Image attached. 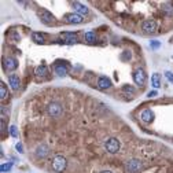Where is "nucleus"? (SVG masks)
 <instances>
[{
  "mask_svg": "<svg viewBox=\"0 0 173 173\" xmlns=\"http://www.w3.org/2000/svg\"><path fill=\"white\" fill-rule=\"evenodd\" d=\"M34 73H36V77L44 78V77H47V74H48V69H47L46 65H41V66H39V68L34 70Z\"/></svg>",
  "mask_w": 173,
  "mask_h": 173,
  "instance_id": "nucleus-17",
  "label": "nucleus"
},
{
  "mask_svg": "<svg viewBox=\"0 0 173 173\" xmlns=\"http://www.w3.org/2000/svg\"><path fill=\"white\" fill-rule=\"evenodd\" d=\"M17 150H18V153H21V154H22L23 153V150H22V144H21V143H17Z\"/></svg>",
  "mask_w": 173,
  "mask_h": 173,
  "instance_id": "nucleus-29",
  "label": "nucleus"
},
{
  "mask_svg": "<svg viewBox=\"0 0 173 173\" xmlns=\"http://www.w3.org/2000/svg\"><path fill=\"white\" fill-rule=\"evenodd\" d=\"M141 168H143V164L139 160H131L127 162L128 173H137L141 170Z\"/></svg>",
  "mask_w": 173,
  "mask_h": 173,
  "instance_id": "nucleus-5",
  "label": "nucleus"
},
{
  "mask_svg": "<svg viewBox=\"0 0 173 173\" xmlns=\"http://www.w3.org/2000/svg\"><path fill=\"white\" fill-rule=\"evenodd\" d=\"M11 37H13V40H14V41H18V40H19V34H18L17 32H13V33H11Z\"/></svg>",
  "mask_w": 173,
  "mask_h": 173,
  "instance_id": "nucleus-27",
  "label": "nucleus"
},
{
  "mask_svg": "<svg viewBox=\"0 0 173 173\" xmlns=\"http://www.w3.org/2000/svg\"><path fill=\"white\" fill-rule=\"evenodd\" d=\"M66 165H68V162L65 160V157H62V155H56L54 160H52V169L58 173L63 172L65 169H66Z\"/></svg>",
  "mask_w": 173,
  "mask_h": 173,
  "instance_id": "nucleus-1",
  "label": "nucleus"
},
{
  "mask_svg": "<svg viewBox=\"0 0 173 173\" xmlns=\"http://www.w3.org/2000/svg\"><path fill=\"white\" fill-rule=\"evenodd\" d=\"M165 76H166V78L173 84V73H170V72H165Z\"/></svg>",
  "mask_w": 173,
  "mask_h": 173,
  "instance_id": "nucleus-26",
  "label": "nucleus"
},
{
  "mask_svg": "<svg viewBox=\"0 0 173 173\" xmlns=\"http://www.w3.org/2000/svg\"><path fill=\"white\" fill-rule=\"evenodd\" d=\"M102 173H111V172H110V170H103Z\"/></svg>",
  "mask_w": 173,
  "mask_h": 173,
  "instance_id": "nucleus-32",
  "label": "nucleus"
},
{
  "mask_svg": "<svg viewBox=\"0 0 173 173\" xmlns=\"http://www.w3.org/2000/svg\"><path fill=\"white\" fill-rule=\"evenodd\" d=\"M151 84H153V86H154L155 89L161 86V74L160 73H154L151 76Z\"/></svg>",
  "mask_w": 173,
  "mask_h": 173,
  "instance_id": "nucleus-18",
  "label": "nucleus"
},
{
  "mask_svg": "<svg viewBox=\"0 0 173 173\" xmlns=\"http://www.w3.org/2000/svg\"><path fill=\"white\" fill-rule=\"evenodd\" d=\"M32 40L34 41V43H37V44H44V34H41V33L39 32H34L32 34Z\"/></svg>",
  "mask_w": 173,
  "mask_h": 173,
  "instance_id": "nucleus-19",
  "label": "nucleus"
},
{
  "mask_svg": "<svg viewBox=\"0 0 173 173\" xmlns=\"http://www.w3.org/2000/svg\"><path fill=\"white\" fill-rule=\"evenodd\" d=\"M47 109H48V113H50L51 117H55V118L60 117V115H62V113H63L62 106H60L59 103H56V102H51Z\"/></svg>",
  "mask_w": 173,
  "mask_h": 173,
  "instance_id": "nucleus-4",
  "label": "nucleus"
},
{
  "mask_svg": "<svg viewBox=\"0 0 173 173\" xmlns=\"http://www.w3.org/2000/svg\"><path fill=\"white\" fill-rule=\"evenodd\" d=\"M110 86H111V80L107 78L106 76H100L98 78V88L99 89H109Z\"/></svg>",
  "mask_w": 173,
  "mask_h": 173,
  "instance_id": "nucleus-10",
  "label": "nucleus"
},
{
  "mask_svg": "<svg viewBox=\"0 0 173 173\" xmlns=\"http://www.w3.org/2000/svg\"><path fill=\"white\" fill-rule=\"evenodd\" d=\"M48 153H50V148H48V146H46V144H40V146L36 148V155L39 158H46L47 155H48Z\"/></svg>",
  "mask_w": 173,
  "mask_h": 173,
  "instance_id": "nucleus-15",
  "label": "nucleus"
},
{
  "mask_svg": "<svg viewBox=\"0 0 173 173\" xmlns=\"http://www.w3.org/2000/svg\"><path fill=\"white\" fill-rule=\"evenodd\" d=\"M162 11L166 17H173V4L170 3H166V4L162 6Z\"/></svg>",
  "mask_w": 173,
  "mask_h": 173,
  "instance_id": "nucleus-20",
  "label": "nucleus"
},
{
  "mask_svg": "<svg viewBox=\"0 0 173 173\" xmlns=\"http://www.w3.org/2000/svg\"><path fill=\"white\" fill-rule=\"evenodd\" d=\"M0 122H1V133H4V131H6V122H4V120L1 118V121H0Z\"/></svg>",
  "mask_w": 173,
  "mask_h": 173,
  "instance_id": "nucleus-30",
  "label": "nucleus"
},
{
  "mask_svg": "<svg viewBox=\"0 0 173 173\" xmlns=\"http://www.w3.org/2000/svg\"><path fill=\"white\" fill-rule=\"evenodd\" d=\"M140 118L143 122H153V120H154V113H153V110L150 109H144L143 111H141L140 114Z\"/></svg>",
  "mask_w": 173,
  "mask_h": 173,
  "instance_id": "nucleus-11",
  "label": "nucleus"
},
{
  "mask_svg": "<svg viewBox=\"0 0 173 173\" xmlns=\"http://www.w3.org/2000/svg\"><path fill=\"white\" fill-rule=\"evenodd\" d=\"M65 21L68 23H81L82 17L80 14H66L65 15Z\"/></svg>",
  "mask_w": 173,
  "mask_h": 173,
  "instance_id": "nucleus-12",
  "label": "nucleus"
},
{
  "mask_svg": "<svg viewBox=\"0 0 173 173\" xmlns=\"http://www.w3.org/2000/svg\"><path fill=\"white\" fill-rule=\"evenodd\" d=\"M8 82H10V85H11V88H13L14 91H18L19 85H21V81H19V77L17 76V74H10Z\"/></svg>",
  "mask_w": 173,
  "mask_h": 173,
  "instance_id": "nucleus-13",
  "label": "nucleus"
},
{
  "mask_svg": "<svg viewBox=\"0 0 173 173\" xmlns=\"http://www.w3.org/2000/svg\"><path fill=\"white\" fill-rule=\"evenodd\" d=\"M133 81H135V84H137L139 86H143L144 85V82H146V73H144L141 69L135 70V73H133Z\"/></svg>",
  "mask_w": 173,
  "mask_h": 173,
  "instance_id": "nucleus-8",
  "label": "nucleus"
},
{
  "mask_svg": "<svg viewBox=\"0 0 173 173\" xmlns=\"http://www.w3.org/2000/svg\"><path fill=\"white\" fill-rule=\"evenodd\" d=\"M11 166H13V164H1L0 170H1V173H6V172H8L10 169H11Z\"/></svg>",
  "mask_w": 173,
  "mask_h": 173,
  "instance_id": "nucleus-24",
  "label": "nucleus"
},
{
  "mask_svg": "<svg viewBox=\"0 0 173 173\" xmlns=\"http://www.w3.org/2000/svg\"><path fill=\"white\" fill-rule=\"evenodd\" d=\"M72 6H73V8L77 11V14H80V15H85V14H88V7L84 4H81V3H78V1H73L72 3Z\"/></svg>",
  "mask_w": 173,
  "mask_h": 173,
  "instance_id": "nucleus-14",
  "label": "nucleus"
},
{
  "mask_svg": "<svg viewBox=\"0 0 173 173\" xmlns=\"http://www.w3.org/2000/svg\"><path fill=\"white\" fill-rule=\"evenodd\" d=\"M54 69H55V73L58 74V76H62V77L66 76V73H68V66H66L65 63H62V62L55 65Z\"/></svg>",
  "mask_w": 173,
  "mask_h": 173,
  "instance_id": "nucleus-16",
  "label": "nucleus"
},
{
  "mask_svg": "<svg viewBox=\"0 0 173 173\" xmlns=\"http://www.w3.org/2000/svg\"><path fill=\"white\" fill-rule=\"evenodd\" d=\"M10 135L13 137H15V139H18V129H17V127H14V125L10 127Z\"/></svg>",
  "mask_w": 173,
  "mask_h": 173,
  "instance_id": "nucleus-23",
  "label": "nucleus"
},
{
  "mask_svg": "<svg viewBox=\"0 0 173 173\" xmlns=\"http://www.w3.org/2000/svg\"><path fill=\"white\" fill-rule=\"evenodd\" d=\"M148 98H154V96H157V91H151V92H148Z\"/></svg>",
  "mask_w": 173,
  "mask_h": 173,
  "instance_id": "nucleus-31",
  "label": "nucleus"
},
{
  "mask_svg": "<svg viewBox=\"0 0 173 173\" xmlns=\"http://www.w3.org/2000/svg\"><path fill=\"white\" fill-rule=\"evenodd\" d=\"M96 34L95 32H86L85 33V41L86 43H89V44H94V43H96Z\"/></svg>",
  "mask_w": 173,
  "mask_h": 173,
  "instance_id": "nucleus-22",
  "label": "nucleus"
},
{
  "mask_svg": "<svg viewBox=\"0 0 173 173\" xmlns=\"http://www.w3.org/2000/svg\"><path fill=\"white\" fill-rule=\"evenodd\" d=\"M105 146H106L107 153H110V154H115V153L120 151V141L115 137H110L109 140L105 143Z\"/></svg>",
  "mask_w": 173,
  "mask_h": 173,
  "instance_id": "nucleus-3",
  "label": "nucleus"
},
{
  "mask_svg": "<svg viewBox=\"0 0 173 173\" xmlns=\"http://www.w3.org/2000/svg\"><path fill=\"white\" fill-rule=\"evenodd\" d=\"M77 41H78L77 40V36H76V34H73V33H68V32L62 33V40H60V43H62V44L72 46V44H76Z\"/></svg>",
  "mask_w": 173,
  "mask_h": 173,
  "instance_id": "nucleus-9",
  "label": "nucleus"
},
{
  "mask_svg": "<svg viewBox=\"0 0 173 173\" xmlns=\"http://www.w3.org/2000/svg\"><path fill=\"white\" fill-rule=\"evenodd\" d=\"M3 68H4L6 72H14L15 69L18 68V62H17L15 58H10V56H7V58L3 59Z\"/></svg>",
  "mask_w": 173,
  "mask_h": 173,
  "instance_id": "nucleus-7",
  "label": "nucleus"
},
{
  "mask_svg": "<svg viewBox=\"0 0 173 173\" xmlns=\"http://www.w3.org/2000/svg\"><path fill=\"white\" fill-rule=\"evenodd\" d=\"M141 29L144 33H155L157 29H158V23L155 19H146L144 22L141 23Z\"/></svg>",
  "mask_w": 173,
  "mask_h": 173,
  "instance_id": "nucleus-2",
  "label": "nucleus"
},
{
  "mask_svg": "<svg viewBox=\"0 0 173 173\" xmlns=\"http://www.w3.org/2000/svg\"><path fill=\"white\" fill-rule=\"evenodd\" d=\"M160 46L161 44L158 43V41H151V47H153V48H158Z\"/></svg>",
  "mask_w": 173,
  "mask_h": 173,
  "instance_id": "nucleus-28",
  "label": "nucleus"
},
{
  "mask_svg": "<svg viewBox=\"0 0 173 173\" xmlns=\"http://www.w3.org/2000/svg\"><path fill=\"white\" fill-rule=\"evenodd\" d=\"M122 91L129 92V94H135V88H133V86H131V85H124L122 86Z\"/></svg>",
  "mask_w": 173,
  "mask_h": 173,
  "instance_id": "nucleus-25",
  "label": "nucleus"
},
{
  "mask_svg": "<svg viewBox=\"0 0 173 173\" xmlns=\"http://www.w3.org/2000/svg\"><path fill=\"white\" fill-rule=\"evenodd\" d=\"M8 96V91L6 88V84L4 82H0V99L1 100H6Z\"/></svg>",
  "mask_w": 173,
  "mask_h": 173,
  "instance_id": "nucleus-21",
  "label": "nucleus"
},
{
  "mask_svg": "<svg viewBox=\"0 0 173 173\" xmlns=\"http://www.w3.org/2000/svg\"><path fill=\"white\" fill-rule=\"evenodd\" d=\"M39 17H40L41 22L46 23V25H51V23H55V18L54 15L47 11V10H39Z\"/></svg>",
  "mask_w": 173,
  "mask_h": 173,
  "instance_id": "nucleus-6",
  "label": "nucleus"
}]
</instances>
